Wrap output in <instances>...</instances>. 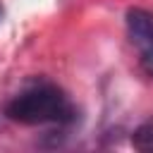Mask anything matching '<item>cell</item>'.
<instances>
[{
	"instance_id": "obj_1",
	"label": "cell",
	"mask_w": 153,
	"mask_h": 153,
	"mask_svg": "<svg viewBox=\"0 0 153 153\" xmlns=\"http://www.w3.org/2000/svg\"><path fill=\"white\" fill-rule=\"evenodd\" d=\"M5 115L19 124H67L76 110L62 88L43 81L17 93L5 105Z\"/></svg>"
},
{
	"instance_id": "obj_2",
	"label": "cell",
	"mask_w": 153,
	"mask_h": 153,
	"mask_svg": "<svg viewBox=\"0 0 153 153\" xmlns=\"http://www.w3.org/2000/svg\"><path fill=\"white\" fill-rule=\"evenodd\" d=\"M127 33L141 55L153 53V14L151 12L139 10V7L129 10L127 12Z\"/></svg>"
},
{
	"instance_id": "obj_3",
	"label": "cell",
	"mask_w": 153,
	"mask_h": 153,
	"mask_svg": "<svg viewBox=\"0 0 153 153\" xmlns=\"http://www.w3.org/2000/svg\"><path fill=\"white\" fill-rule=\"evenodd\" d=\"M131 146L143 151V153H153V122H146L141 127L134 129L131 134Z\"/></svg>"
},
{
	"instance_id": "obj_4",
	"label": "cell",
	"mask_w": 153,
	"mask_h": 153,
	"mask_svg": "<svg viewBox=\"0 0 153 153\" xmlns=\"http://www.w3.org/2000/svg\"><path fill=\"white\" fill-rule=\"evenodd\" d=\"M141 67H143V72H146L148 76H153V53L141 55Z\"/></svg>"
},
{
	"instance_id": "obj_5",
	"label": "cell",
	"mask_w": 153,
	"mask_h": 153,
	"mask_svg": "<svg viewBox=\"0 0 153 153\" xmlns=\"http://www.w3.org/2000/svg\"><path fill=\"white\" fill-rule=\"evenodd\" d=\"M0 19H2V5H0Z\"/></svg>"
}]
</instances>
